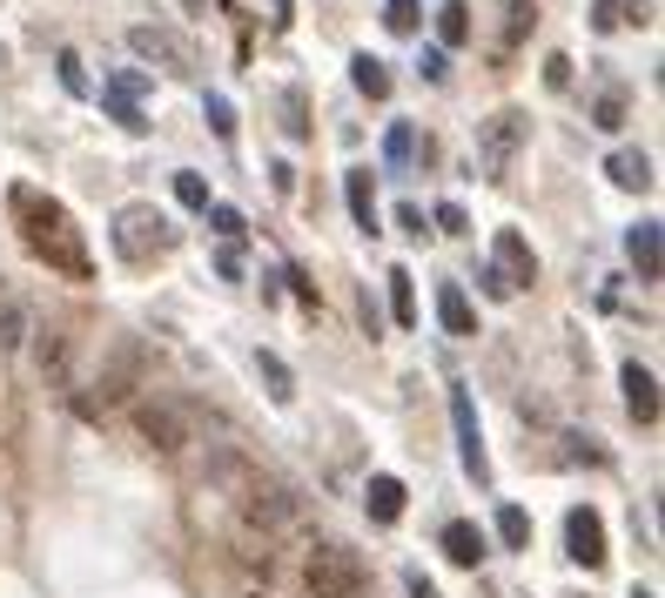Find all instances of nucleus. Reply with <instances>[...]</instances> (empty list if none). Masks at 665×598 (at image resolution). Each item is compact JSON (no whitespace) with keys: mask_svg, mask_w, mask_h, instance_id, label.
I'll list each match as a JSON object with an SVG mask.
<instances>
[{"mask_svg":"<svg viewBox=\"0 0 665 598\" xmlns=\"http://www.w3.org/2000/svg\"><path fill=\"white\" fill-rule=\"evenodd\" d=\"M477 283H484V296H490V303H505V296H518V290H511V283H505V276H497V270H484V276H477Z\"/></svg>","mask_w":665,"mask_h":598,"instance_id":"obj_42","label":"nucleus"},{"mask_svg":"<svg viewBox=\"0 0 665 598\" xmlns=\"http://www.w3.org/2000/svg\"><path fill=\"white\" fill-rule=\"evenodd\" d=\"M497 538H505L511 552H525V545H531V518H525L518 504H505V511H497Z\"/></svg>","mask_w":665,"mask_h":598,"instance_id":"obj_28","label":"nucleus"},{"mask_svg":"<svg viewBox=\"0 0 665 598\" xmlns=\"http://www.w3.org/2000/svg\"><path fill=\"white\" fill-rule=\"evenodd\" d=\"M115 255L122 263H155V255H169L176 249V222L161 216L155 202H128V209H115Z\"/></svg>","mask_w":665,"mask_h":598,"instance_id":"obj_3","label":"nucleus"},{"mask_svg":"<svg viewBox=\"0 0 665 598\" xmlns=\"http://www.w3.org/2000/svg\"><path fill=\"white\" fill-rule=\"evenodd\" d=\"M525 141H531V115H525V108H497V115L477 128V168H484V182H505Z\"/></svg>","mask_w":665,"mask_h":598,"instance_id":"obj_4","label":"nucleus"},{"mask_svg":"<svg viewBox=\"0 0 665 598\" xmlns=\"http://www.w3.org/2000/svg\"><path fill=\"white\" fill-rule=\"evenodd\" d=\"M202 216H209V229H215L222 242H242V209H229V202H209Z\"/></svg>","mask_w":665,"mask_h":598,"instance_id":"obj_34","label":"nucleus"},{"mask_svg":"<svg viewBox=\"0 0 665 598\" xmlns=\"http://www.w3.org/2000/svg\"><path fill=\"white\" fill-rule=\"evenodd\" d=\"M444 74H451V61H444V48H431L424 54V81H444Z\"/></svg>","mask_w":665,"mask_h":598,"instance_id":"obj_43","label":"nucleus"},{"mask_svg":"<svg viewBox=\"0 0 665 598\" xmlns=\"http://www.w3.org/2000/svg\"><path fill=\"white\" fill-rule=\"evenodd\" d=\"M605 176H612L619 189H652V155H645V148H612V155H605Z\"/></svg>","mask_w":665,"mask_h":598,"instance_id":"obj_18","label":"nucleus"},{"mask_svg":"<svg viewBox=\"0 0 665 598\" xmlns=\"http://www.w3.org/2000/svg\"><path fill=\"white\" fill-rule=\"evenodd\" d=\"M102 108H108V115H115V122H122L128 135H141V128H148V115H141L135 102H115V95H102Z\"/></svg>","mask_w":665,"mask_h":598,"instance_id":"obj_37","label":"nucleus"},{"mask_svg":"<svg viewBox=\"0 0 665 598\" xmlns=\"http://www.w3.org/2000/svg\"><path fill=\"white\" fill-rule=\"evenodd\" d=\"M303 585H309V598H363L370 571H363V558L344 552V545H316V552L303 558Z\"/></svg>","mask_w":665,"mask_h":598,"instance_id":"obj_5","label":"nucleus"},{"mask_svg":"<svg viewBox=\"0 0 665 598\" xmlns=\"http://www.w3.org/2000/svg\"><path fill=\"white\" fill-rule=\"evenodd\" d=\"M451 423H457V444H464V471H471L477 484H490V458H484V431H477L471 390H451Z\"/></svg>","mask_w":665,"mask_h":598,"instance_id":"obj_10","label":"nucleus"},{"mask_svg":"<svg viewBox=\"0 0 665 598\" xmlns=\"http://www.w3.org/2000/svg\"><path fill=\"white\" fill-rule=\"evenodd\" d=\"M437 41L444 48H464L471 41V8H464V0H444V8H437Z\"/></svg>","mask_w":665,"mask_h":598,"instance_id":"obj_23","label":"nucleus"},{"mask_svg":"<svg viewBox=\"0 0 665 598\" xmlns=\"http://www.w3.org/2000/svg\"><path fill=\"white\" fill-rule=\"evenodd\" d=\"M202 115H209V128H215V135H222V141H229V135H235V108H229V102H222V95H209V102H202Z\"/></svg>","mask_w":665,"mask_h":598,"instance_id":"obj_38","label":"nucleus"},{"mask_svg":"<svg viewBox=\"0 0 665 598\" xmlns=\"http://www.w3.org/2000/svg\"><path fill=\"white\" fill-rule=\"evenodd\" d=\"M270 8H276V28H289V0H270Z\"/></svg>","mask_w":665,"mask_h":598,"instance_id":"obj_45","label":"nucleus"},{"mask_svg":"<svg viewBox=\"0 0 665 598\" xmlns=\"http://www.w3.org/2000/svg\"><path fill=\"white\" fill-rule=\"evenodd\" d=\"M490 270L505 276L511 290H525V283H538V255H531V242L518 229H497L490 235Z\"/></svg>","mask_w":665,"mask_h":598,"instance_id":"obj_9","label":"nucleus"},{"mask_svg":"<svg viewBox=\"0 0 665 598\" xmlns=\"http://www.w3.org/2000/svg\"><path fill=\"white\" fill-rule=\"evenodd\" d=\"M625 255H632L638 283H658V270H665V249H658V222H638V229L625 235Z\"/></svg>","mask_w":665,"mask_h":598,"instance_id":"obj_14","label":"nucleus"},{"mask_svg":"<svg viewBox=\"0 0 665 598\" xmlns=\"http://www.w3.org/2000/svg\"><path fill=\"white\" fill-rule=\"evenodd\" d=\"M564 545H571V558L585 565V571H599V565H605V518H599L592 504H578L571 518H564Z\"/></svg>","mask_w":665,"mask_h":598,"instance_id":"obj_11","label":"nucleus"},{"mask_svg":"<svg viewBox=\"0 0 665 598\" xmlns=\"http://www.w3.org/2000/svg\"><path fill=\"white\" fill-rule=\"evenodd\" d=\"M141 377H148V350L135 344V336H122V344L108 350V364H102V377L74 397V410L88 417V423H102V417H115V410L141 390Z\"/></svg>","mask_w":665,"mask_h":598,"instance_id":"obj_2","label":"nucleus"},{"mask_svg":"<svg viewBox=\"0 0 665 598\" xmlns=\"http://www.w3.org/2000/svg\"><path fill=\"white\" fill-rule=\"evenodd\" d=\"M283 128H289L296 141L309 135V102H303V88H289V95H283Z\"/></svg>","mask_w":665,"mask_h":598,"instance_id":"obj_35","label":"nucleus"},{"mask_svg":"<svg viewBox=\"0 0 665 598\" xmlns=\"http://www.w3.org/2000/svg\"><path fill=\"white\" fill-rule=\"evenodd\" d=\"M242 525H249V532H263V538H276L283 525H296V491H289V484H263V478H249V484H242Z\"/></svg>","mask_w":665,"mask_h":598,"instance_id":"obj_8","label":"nucleus"},{"mask_svg":"<svg viewBox=\"0 0 665 598\" xmlns=\"http://www.w3.org/2000/svg\"><path fill=\"white\" fill-rule=\"evenodd\" d=\"M403 585H410V591H418V598H437V585H431L424 571H403Z\"/></svg>","mask_w":665,"mask_h":598,"instance_id":"obj_44","label":"nucleus"},{"mask_svg":"<svg viewBox=\"0 0 665 598\" xmlns=\"http://www.w3.org/2000/svg\"><path fill=\"white\" fill-rule=\"evenodd\" d=\"M128 48H135L141 61H155V67H169V74H196V67H202L196 41L176 34L169 21H141V28H128Z\"/></svg>","mask_w":665,"mask_h":598,"instance_id":"obj_6","label":"nucleus"},{"mask_svg":"<svg viewBox=\"0 0 665 598\" xmlns=\"http://www.w3.org/2000/svg\"><path fill=\"white\" fill-rule=\"evenodd\" d=\"M176 202H182V209H196V216L209 209V182L196 176V168H176Z\"/></svg>","mask_w":665,"mask_h":598,"instance_id":"obj_31","label":"nucleus"},{"mask_svg":"<svg viewBox=\"0 0 665 598\" xmlns=\"http://www.w3.org/2000/svg\"><path fill=\"white\" fill-rule=\"evenodd\" d=\"M645 21H652V0H599V8H592V28H599V34L645 28Z\"/></svg>","mask_w":665,"mask_h":598,"instance_id":"obj_17","label":"nucleus"},{"mask_svg":"<svg viewBox=\"0 0 665 598\" xmlns=\"http://www.w3.org/2000/svg\"><path fill=\"white\" fill-rule=\"evenodd\" d=\"M484 552H490V538H484L471 518H451V525H444V558H451V565L471 571V565H484Z\"/></svg>","mask_w":665,"mask_h":598,"instance_id":"obj_13","label":"nucleus"},{"mask_svg":"<svg viewBox=\"0 0 665 598\" xmlns=\"http://www.w3.org/2000/svg\"><path fill=\"white\" fill-rule=\"evenodd\" d=\"M403 497H410V491H403V478H390V471H377V478L363 484V504H370L377 525H397V518H403Z\"/></svg>","mask_w":665,"mask_h":598,"instance_id":"obj_15","label":"nucleus"},{"mask_svg":"<svg viewBox=\"0 0 665 598\" xmlns=\"http://www.w3.org/2000/svg\"><path fill=\"white\" fill-rule=\"evenodd\" d=\"M14 216H21V235H28V249H34V263H48V270L67 276V283H88V276H95L88 242H81L74 216H67L54 196H41V189H14Z\"/></svg>","mask_w":665,"mask_h":598,"instance_id":"obj_1","label":"nucleus"},{"mask_svg":"<svg viewBox=\"0 0 665 598\" xmlns=\"http://www.w3.org/2000/svg\"><path fill=\"white\" fill-rule=\"evenodd\" d=\"M135 431H141V444H155V451H189L196 444V417L182 410V403H161V397H148L141 410H135Z\"/></svg>","mask_w":665,"mask_h":598,"instance_id":"obj_7","label":"nucleus"},{"mask_svg":"<svg viewBox=\"0 0 665 598\" xmlns=\"http://www.w3.org/2000/svg\"><path fill=\"white\" fill-rule=\"evenodd\" d=\"M592 128H605V135H619V128H625V88H605V95H599Z\"/></svg>","mask_w":665,"mask_h":598,"instance_id":"obj_29","label":"nucleus"},{"mask_svg":"<svg viewBox=\"0 0 665 598\" xmlns=\"http://www.w3.org/2000/svg\"><path fill=\"white\" fill-rule=\"evenodd\" d=\"M545 88H551V95H564V88H571V61H564V54H551V61H545Z\"/></svg>","mask_w":665,"mask_h":598,"instance_id":"obj_40","label":"nucleus"},{"mask_svg":"<svg viewBox=\"0 0 665 598\" xmlns=\"http://www.w3.org/2000/svg\"><path fill=\"white\" fill-rule=\"evenodd\" d=\"M410 155H418V128H410V122H390V135H383V161L403 168Z\"/></svg>","mask_w":665,"mask_h":598,"instance_id":"obj_27","label":"nucleus"},{"mask_svg":"<svg viewBox=\"0 0 665 598\" xmlns=\"http://www.w3.org/2000/svg\"><path fill=\"white\" fill-rule=\"evenodd\" d=\"M437 229H444V235H464V229H471L464 202H437Z\"/></svg>","mask_w":665,"mask_h":598,"instance_id":"obj_39","label":"nucleus"},{"mask_svg":"<svg viewBox=\"0 0 665 598\" xmlns=\"http://www.w3.org/2000/svg\"><path fill=\"white\" fill-rule=\"evenodd\" d=\"M215 276H229V283H242V276H249V263H242V242H222V249H215Z\"/></svg>","mask_w":665,"mask_h":598,"instance_id":"obj_36","label":"nucleus"},{"mask_svg":"<svg viewBox=\"0 0 665 598\" xmlns=\"http://www.w3.org/2000/svg\"><path fill=\"white\" fill-rule=\"evenodd\" d=\"M418 21H424V0H383V28L390 34H418Z\"/></svg>","mask_w":665,"mask_h":598,"instance_id":"obj_26","label":"nucleus"},{"mask_svg":"<svg viewBox=\"0 0 665 598\" xmlns=\"http://www.w3.org/2000/svg\"><path fill=\"white\" fill-rule=\"evenodd\" d=\"M148 88H155V74H148V67H115L102 95H115V102H135V108H141V95H148Z\"/></svg>","mask_w":665,"mask_h":598,"instance_id":"obj_22","label":"nucleus"},{"mask_svg":"<svg viewBox=\"0 0 665 598\" xmlns=\"http://www.w3.org/2000/svg\"><path fill=\"white\" fill-rule=\"evenodd\" d=\"M256 370H263V384H270V397H276V403H289V397H296V377H289V364H283L276 350H256Z\"/></svg>","mask_w":665,"mask_h":598,"instance_id":"obj_24","label":"nucleus"},{"mask_svg":"<svg viewBox=\"0 0 665 598\" xmlns=\"http://www.w3.org/2000/svg\"><path fill=\"white\" fill-rule=\"evenodd\" d=\"M54 67H61V88H67V95H88V67H81V54H74V48H61V54H54Z\"/></svg>","mask_w":665,"mask_h":598,"instance_id":"obj_33","label":"nucleus"},{"mask_svg":"<svg viewBox=\"0 0 665 598\" xmlns=\"http://www.w3.org/2000/svg\"><path fill=\"white\" fill-rule=\"evenodd\" d=\"M619 384H625V410H632L638 423H658V377H652L645 364H625Z\"/></svg>","mask_w":665,"mask_h":598,"instance_id":"obj_12","label":"nucleus"},{"mask_svg":"<svg viewBox=\"0 0 665 598\" xmlns=\"http://www.w3.org/2000/svg\"><path fill=\"white\" fill-rule=\"evenodd\" d=\"M350 81H357V95H370V102L390 95V67H383L377 54H357V61H350Z\"/></svg>","mask_w":665,"mask_h":598,"instance_id":"obj_21","label":"nucleus"},{"mask_svg":"<svg viewBox=\"0 0 665 598\" xmlns=\"http://www.w3.org/2000/svg\"><path fill=\"white\" fill-rule=\"evenodd\" d=\"M538 28V0H505V48H518Z\"/></svg>","mask_w":665,"mask_h":598,"instance_id":"obj_25","label":"nucleus"},{"mask_svg":"<svg viewBox=\"0 0 665 598\" xmlns=\"http://www.w3.org/2000/svg\"><path fill=\"white\" fill-rule=\"evenodd\" d=\"M41 377L67 384V336H41Z\"/></svg>","mask_w":665,"mask_h":598,"instance_id":"obj_30","label":"nucleus"},{"mask_svg":"<svg viewBox=\"0 0 665 598\" xmlns=\"http://www.w3.org/2000/svg\"><path fill=\"white\" fill-rule=\"evenodd\" d=\"M256 598H270V591H256Z\"/></svg>","mask_w":665,"mask_h":598,"instance_id":"obj_47","label":"nucleus"},{"mask_svg":"<svg viewBox=\"0 0 665 598\" xmlns=\"http://www.w3.org/2000/svg\"><path fill=\"white\" fill-rule=\"evenodd\" d=\"M437 323H444L451 336H477V310H471L464 283H437Z\"/></svg>","mask_w":665,"mask_h":598,"instance_id":"obj_16","label":"nucleus"},{"mask_svg":"<svg viewBox=\"0 0 665 598\" xmlns=\"http://www.w3.org/2000/svg\"><path fill=\"white\" fill-rule=\"evenodd\" d=\"M383 283H390V316H397V329H418V290H410V270H390Z\"/></svg>","mask_w":665,"mask_h":598,"instance_id":"obj_20","label":"nucleus"},{"mask_svg":"<svg viewBox=\"0 0 665 598\" xmlns=\"http://www.w3.org/2000/svg\"><path fill=\"white\" fill-rule=\"evenodd\" d=\"M21 336H28V310L0 303V350H21Z\"/></svg>","mask_w":665,"mask_h":598,"instance_id":"obj_32","label":"nucleus"},{"mask_svg":"<svg viewBox=\"0 0 665 598\" xmlns=\"http://www.w3.org/2000/svg\"><path fill=\"white\" fill-rule=\"evenodd\" d=\"M632 598H658V591H645V585H632Z\"/></svg>","mask_w":665,"mask_h":598,"instance_id":"obj_46","label":"nucleus"},{"mask_svg":"<svg viewBox=\"0 0 665 598\" xmlns=\"http://www.w3.org/2000/svg\"><path fill=\"white\" fill-rule=\"evenodd\" d=\"M344 196H350L357 229L370 235V229H377V182H370V168H350V176H344Z\"/></svg>","mask_w":665,"mask_h":598,"instance_id":"obj_19","label":"nucleus"},{"mask_svg":"<svg viewBox=\"0 0 665 598\" xmlns=\"http://www.w3.org/2000/svg\"><path fill=\"white\" fill-rule=\"evenodd\" d=\"M397 229H403V235H424V209H418V202H397Z\"/></svg>","mask_w":665,"mask_h":598,"instance_id":"obj_41","label":"nucleus"}]
</instances>
